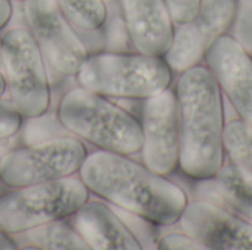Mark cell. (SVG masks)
<instances>
[{
	"label": "cell",
	"mask_w": 252,
	"mask_h": 250,
	"mask_svg": "<svg viewBox=\"0 0 252 250\" xmlns=\"http://www.w3.org/2000/svg\"><path fill=\"white\" fill-rule=\"evenodd\" d=\"M78 174L90 194L155 225L177 224L189 203L179 184L128 155L96 150Z\"/></svg>",
	"instance_id": "obj_1"
},
{
	"label": "cell",
	"mask_w": 252,
	"mask_h": 250,
	"mask_svg": "<svg viewBox=\"0 0 252 250\" xmlns=\"http://www.w3.org/2000/svg\"><path fill=\"white\" fill-rule=\"evenodd\" d=\"M182 171L193 180H213L224 165L223 93L207 66L195 65L177 80Z\"/></svg>",
	"instance_id": "obj_2"
},
{
	"label": "cell",
	"mask_w": 252,
	"mask_h": 250,
	"mask_svg": "<svg viewBox=\"0 0 252 250\" xmlns=\"http://www.w3.org/2000/svg\"><path fill=\"white\" fill-rule=\"evenodd\" d=\"M61 125L99 150L136 155L142 149L140 121L109 97L77 87L66 91L56 111Z\"/></svg>",
	"instance_id": "obj_3"
},
{
	"label": "cell",
	"mask_w": 252,
	"mask_h": 250,
	"mask_svg": "<svg viewBox=\"0 0 252 250\" xmlns=\"http://www.w3.org/2000/svg\"><path fill=\"white\" fill-rule=\"evenodd\" d=\"M75 78L80 87L106 97L145 100L170 88L173 69L164 56L102 50L89 53Z\"/></svg>",
	"instance_id": "obj_4"
},
{
	"label": "cell",
	"mask_w": 252,
	"mask_h": 250,
	"mask_svg": "<svg viewBox=\"0 0 252 250\" xmlns=\"http://www.w3.org/2000/svg\"><path fill=\"white\" fill-rule=\"evenodd\" d=\"M89 199V189L80 177L74 175L15 187L0 196V227L9 236H16L43 224L72 217Z\"/></svg>",
	"instance_id": "obj_5"
},
{
	"label": "cell",
	"mask_w": 252,
	"mask_h": 250,
	"mask_svg": "<svg viewBox=\"0 0 252 250\" xmlns=\"http://www.w3.org/2000/svg\"><path fill=\"white\" fill-rule=\"evenodd\" d=\"M1 72L9 100L24 118L47 113L52 102L49 69L28 28L16 27L3 35Z\"/></svg>",
	"instance_id": "obj_6"
},
{
	"label": "cell",
	"mask_w": 252,
	"mask_h": 250,
	"mask_svg": "<svg viewBox=\"0 0 252 250\" xmlns=\"http://www.w3.org/2000/svg\"><path fill=\"white\" fill-rule=\"evenodd\" d=\"M87 146L75 136H56L25 146H16L1 162V181L15 189L56 181L80 172Z\"/></svg>",
	"instance_id": "obj_7"
},
{
	"label": "cell",
	"mask_w": 252,
	"mask_h": 250,
	"mask_svg": "<svg viewBox=\"0 0 252 250\" xmlns=\"http://www.w3.org/2000/svg\"><path fill=\"white\" fill-rule=\"evenodd\" d=\"M22 12L47 69L58 78L75 77L89 49L53 0H24Z\"/></svg>",
	"instance_id": "obj_8"
},
{
	"label": "cell",
	"mask_w": 252,
	"mask_h": 250,
	"mask_svg": "<svg viewBox=\"0 0 252 250\" xmlns=\"http://www.w3.org/2000/svg\"><path fill=\"white\" fill-rule=\"evenodd\" d=\"M142 162L161 175L173 174L180 162V116L176 90L167 88L142 105Z\"/></svg>",
	"instance_id": "obj_9"
},
{
	"label": "cell",
	"mask_w": 252,
	"mask_h": 250,
	"mask_svg": "<svg viewBox=\"0 0 252 250\" xmlns=\"http://www.w3.org/2000/svg\"><path fill=\"white\" fill-rule=\"evenodd\" d=\"M235 12L236 0H202L198 13L174 29L173 43L164 55L171 69L183 72L199 65L213 43L230 29Z\"/></svg>",
	"instance_id": "obj_10"
},
{
	"label": "cell",
	"mask_w": 252,
	"mask_h": 250,
	"mask_svg": "<svg viewBox=\"0 0 252 250\" xmlns=\"http://www.w3.org/2000/svg\"><path fill=\"white\" fill-rule=\"evenodd\" d=\"M179 224L207 249L252 250V222L214 203L205 200L188 203Z\"/></svg>",
	"instance_id": "obj_11"
},
{
	"label": "cell",
	"mask_w": 252,
	"mask_h": 250,
	"mask_svg": "<svg viewBox=\"0 0 252 250\" xmlns=\"http://www.w3.org/2000/svg\"><path fill=\"white\" fill-rule=\"evenodd\" d=\"M204 60L239 118L252 124V56L230 35H220Z\"/></svg>",
	"instance_id": "obj_12"
},
{
	"label": "cell",
	"mask_w": 252,
	"mask_h": 250,
	"mask_svg": "<svg viewBox=\"0 0 252 250\" xmlns=\"http://www.w3.org/2000/svg\"><path fill=\"white\" fill-rule=\"evenodd\" d=\"M121 15L136 52L164 56L174 37L176 24L165 0H120Z\"/></svg>",
	"instance_id": "obj_13"
},
{
	"label": "cell",
	"mask_w": 252,
	"mask_h": 250,
	"mask_svg": "<svg viewBox=\"0 0 252 250\" xmlns=\"http://www.w3.org/2000/svg\"><path fill=\"white\" fill-rule=\"evenodd\" d=\"M72 225L92 250H142L143 246L108 202L87 200L72 215Z\"/></svg>",
	"instance_id": "obj_14"
},
{
	"label": "cell",
	"mask_w": 252,
	"mask_h": 250,
	"mask_svg": "<svg viewBox=\"0 0 252 250\" xmlns=\"http://www.w3.org/2000/svg\"><path fill=\"white\" fill-rule=\"evenodd\" d=\"M213 180L220 199L252 222V171L230 162L224 164Z\"/></svg>",
	"instance_id": "obj_15"
},
{
	"label": "cell",
	"mask_w": 252,
	"mask_h": 250,
	"mask_svg": "<svg viewBox=\"0 0 252 250\" xmlns=\"http://www.w3.org/2000/svg\"><path fill=\"white\" fill-rule=\"evenodd\" d=\"M41 250H92L74 225L56 220L16 234Z\"/></svg>",
	"instance_id": "obj_16"
},
{
	"label": "cell",
	"mask_w": 252,
	"mask_h": 250,
	"mask_svg": "<svg viewBox=\"0 0 252 250\" xmlns=\"http://www.w3.org/2000/svg\"><path fill=\"white\" fill-rule=\"evenodd\" d=\"M66 19L80 31L94 32L108 21L105 0H53Z\"/></svg>",
	"instance_id": "obj_17"
},
{
	"label": "cell",
	"mask_w": 252,
	"mask_h": 250,
	"mask_svg": "<svg viewBox=\"0 0 252 250\" xmlns=\"http://www.w3.org/2000/svg\"><path fill=\"white\" fill-rule=\"evenodd\" d=\"M223 149L232 164L252 171V124L242 118L226 122Z\"/></svg>",
	"instance_id": "obj_18"
},
{
	"label": "cell",
	"mask_w": 252,
	"mask_h": 250,
	"mask_svg": "<svg viewBox=\"0 0 252 250\" xmlns=\"http://www.w3.org/2000/svg\"><path fill=\"white\" fill-rule=\"evenodd\" d=\"M232 37L252 56V0H236Z\"/></svg>",
	"instance_id": "obj_19"
},
{
	"label": "cell",
	"mask_w": 252,
	"mask_h": 250,
	"mask_svg": "<svg viewBox=\"0 0 252 250\" xmlns=\"http://www.w3.org/2000/svg\"><path fill=\"white\" fill-rule=\"evenodd\" d=\"M24 116L12 105L10 100L0 99V140L16 136L22 128Z\"/></svg>",
	"instance_id": "obj_20"
},
{
	"label": "cell",
	"mask_w": 252,
	"mask_h": 250,
	"mask_svg": "<svg viewBox=\"0 0 252 250\" xmlns=\"http://www.w3.org/2000/svg\"><path fill=\"white\" fill-rule=\"evenodd\" d=\"M157 248L161 250H207V248L188 233H170L158 240Z\"/></svg>",
	"instance_id": "obj_21"
},
{
	"label": "cell",
	"mask_w": 252,
	"mask_h": 250,
	"mask_svg": "<svg viewBox=\"0 0 252 250\" xmlns=\"http://www.w3.org/2000/svg\"><path fill=\"white\" fill-rule=\"evenodd\" d=\"M176 25L190 21L199 10L202 0H165Z\"/></svg>",
	"instance_id": "obj_22"
},
{
	"label": "cell",
	"mask_w": 252,
	"mask_h": 250,
	"mask_svg": "<svg viewBox=\"0 0 252 250\" xmlns=\"http://www.w3.org/2000/svg\"><path fill=\"white\" fill-rule=\"evenodd\" d=\"M13 15L12 0H0V29H3Z\"/></svg>",
	"instance_id": "obj_23"
},
{
	"label": "cell",
	"mask_w": 252,
	"mask_h": 250,
	"mask_svg": "<svg viewBox=\"0 0 252 250\" xmlns=\"http://www.w3.org/2000/svg\"><path fill=\"white\" fill-rule=\"evenodd\" d=\"M13 147H16V139H15V136L0 140V180H1V162H3V158Z\"/></svg>",
	"instance_id": "obj_24"
},
{
	"label": "cell",
	"mask_w": 252,
	"mask_h": 250,
	"mask_svg": "<svg viewBox=\"0 0 252 250\" xmlns=\"http://www.w3.org/2000/svg\"><path fill=\"white\" fill-rule=\"evenodd\" d=\"M16 248H18V245H16L15 239L12 236H9L7 233H4L0 227V250H12Z\"/></svg>",
	"instance_id": "obj_25"
},
{
	"label": "cell",
	"mask_w": 252,
	"mask_h": 250,
	"mask_svg": "<svg viewBox=\"0 0 252 250\" xmlns=\"http://www.w3.org/2000/svg\"><path fill=\"white\" fill-rule=\"evenodd\" d=\"M4 91H6V80H4L3 72L0 71V99H1V96L4 94Z\"/></svg>",
	"instance_id": "obj_26"
},
{
	"label": "cell",
	"mask_w": 252,
	"mask_h": 250,
	"mask_svg": "<svg viewBox=\"0 0 252 250\" xmlns=\"http://www.w3.org/2000/svg\"><path fill=\"white\" fill-rule=\"evenodd\" d=\"M0 71H1V40H0Z\"/></svg>",
	"instance_id": "obj_27"
},
{
	"label": "cell",
	"mask_w": 252,
	"mask_h": 250,
	"mask_svg": "<svg viewBox=\"0 0 252 250\" xmlns=\"http://www.w3.org/2000/svg\"><path fill=\"white\" fill-rule=\"evenodd\" d=\"M15 1H24V0H15Z\"/></svg>",
	"instance_id": "obj_28"
}]
</instances>
